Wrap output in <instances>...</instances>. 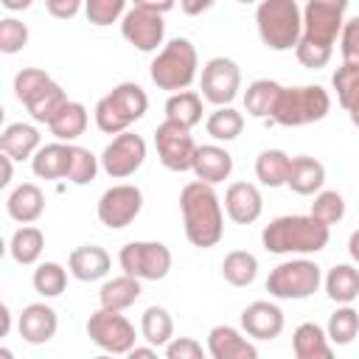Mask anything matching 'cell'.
<instances>
[{"label": "cell", "mask_w": 359, "mask_h": 359, "mask_svg": "<svg viewBox=\"0 0 359 359\" xmlns=\"http://www.w3.org/2000/svg\"><path fill=\"white\" fill-rule=\"evenodd\" d=\"M126 359H160V353L151 348V345H137L126 353Z\"/></svg>", "instance_id": "f907efd6"}, {"label": "cell", "mask_w": 359, "mask_h": 359, "mask_svg": "<svg viewBox=\"0 0 359 359\" xmlns=\"http://www.w3.org/2000/svg\"><path fill=\"white\" fill-rule=\"evenodd\" d=\"M42 250H45V233H42L39 227H34V224H25V227L14 230V236H11V241H8L11 258H14L17 264H22V266L36 264L39 255H42Z\"/></svg>", "instance_id": "e575fe53"}, {"label": "cell", "mask_w": 359, "mask_h": 359, "mask_svg": "<svg viewBox=\"0 0 359 359\" xmlns=\"http://www.w3.org/2000/svg\"><path fill=\"white\" fill-rule=\"evenodd\" d=\"M0 359H14V353H11V348H0Z\"/></svg>", "instance_id": "6f0895ef"}, {"label": "cell", "mask_w": 359, "mask_h": 359, "mask_svg": "<svg viewBox=\"0 0 359 359\" xmlns=\"http://www.w3.org/2000/svg\"><path fill=\"white\" fill-rule=\"evenodd\" d=\"M163 359H208V353L194 337H174L165 345V356Z\"/></svg>", "instance_id": "c3c4849f"}, {"label": "cell", "mask_w": 359, "mask_h": 359, "mask_svg": "<svg viewBox=\"0 0 359 359\" xmlns=\"http://www.w3.org/2000/svg\"><path fill=\"white\" fill-rule=\"evenodd\" d=\"M286 185L300 196H317L325 185V165L311 154H297L292 157Z\"/></svg>", "instance_id": "603a6c76"}, {"label": "cell", "mask_w": 359, "mask_h": 359, "mask_svg": "<svg viewBox=\"0 0 359 359\" xmlns=\"http://www.w3.org/2000/svg\"><path fill=\"white\" fill-rule=\"evenodd\" d=\"M39 149H42V137L34 123L17 121L0 132V151L11 160H34Z\"/></svg>", "instance_id": "7402d4cb"}, {"label": "cell", "mask_w": 359, "mask_h": 359, "mask_svg": "<svg viewBox=\"0 0 359 359\" xmlns=\"http://www.w3.org/2000/svg\"><path fill=\"white\" fill-rule=\"evenodd\" d=\"M283 311L278 303L269 300H255L250 306H244L241 311V328L247 337L252 339H275L283 331Z\"/></svg>", "instance_id": "e0dca14e"}, {"label": "cell", "mask_w": 359, "mask_h": 359, "mask_svg": "<svg viewBox=\"0 0 359 359\" xmlns=\"http://www.w3.org/2000/svg\"><path fill=\"white\" fill-rule=\"evenodd\" d=\"M264 210V196L252 182H233L224 191V213L236 224H252Z\"/></svg>", "instance_id": "ffe728a7"}, {"label": "cell", "mask_w": 359, "mask_h": 359, "mask_svg": "<svg viewBox=\"0 0 359 359\" xmlns=\"http://www.w3.org/2000/svg\"><path fill=\"white\" fill-rule=\"evenodd\" d=\"M205 129H208V135H210L213 140L230 143V140H236V137L241 135V129H244V115H241L238 109H233V107H216V109L208 115Z\"/></svg>", "instance_id": "74e56055"}, {"label": "cell", "mask_w": 359, "mask_h": 359, "mask_svg": "<svg viewBox=\"0 0 359 359\" xmlns=\"http://www.w3.org/2000/svg\"><path fill=\"white\" fill-rule=\"evenodd\" d=\"M210 6H213L210 0H205V3H188V0H185V3H182V11H185V14H202V11H208Z\"/></svg>", "instance_id": "816d5d0a"}, {"label": "cell", "mask_w": 359, "mask_h": 359, "mask_svg": "<svg viewBox=\"0 0 359 359\" xmlns=\"http://www.w3.org/2000/svg\"><path fill=\"white\" fill-rule=\"evenodd\" d=\"M258 275V258L247 250H230L222 261V278L230 286H250Z\"/></svg>", "instance_id": "8d00e7d4"}, {"label": "cell", "mask_w": 359, "mask_h": 359, "mask_svg": "<svg viewBox=\"0 0 359 359\" xmlns=\"http://www.w3.org/2000/svg\"><path fill=\"white\" fill-rule=\"evenodd\" d=\"M0 314H3V334H8V328H11V311H8L6 303L0 306Z\"/></svg>", "instance_id": "9f6ffc18"}, {"label": "cell", "mask_w": 359, "mask_h": 359, "mask_svg": "<svg viewBox=\"0 0 359 359\" xmlns=\"http://www.w3.org/2000/svg\"><path fill=\"white\" fill-rule=\"evenodd\" d=\"M3 6H6V8H11V11H17V8H28V6H31V0H3Z\"/></svg>", "instance_id": "11a10c76"}, {"label": "cell", "mask_w": 359, "mask_h": 359, "mask_svg": "<svg viewBox=\"0 0 359 359\" xmlns=\"http://www.w3.org/2000/svg\"><path fill=\"white\" fill-rule=\"evenodd\" d=\"M101 168L112 177V180H126L132 177L143 160H146V140L135 132H123V135H115L104 151H101Z\"/></svg>", "instance_id": "9a60e30c"}, {"label": "cell", "mask_w": 359, "mask_h": 359, "mask_svg": "<svg viewBox=\"0 0 359 359\" xmlns=\"http://www.w3.org/2000/svg\"><path fill=\"white\" fill-rule=\"evenodd\" d=\"M6 210L14 222H20L22 227L25 224H34L42 213H45V194L39 191V185L34 182H20L8 199H6Z\"/></svg>", "instance_id": "cb8c5ba5"}, {"label": "cell", "mask_w": 359, "mask_h": 359, "mask_svg": "<svg viewBox=\"0 0 359 359\" xmlns=\"http://www.w3.org/2000/svg\"><path fill=\"white\" fill-rule=\"evenodd\" d=\"M140 280L132 278V275H118V278H109L104 280V286L98 289V303L101 309L107 311H123L129 309L137 297H140Z\"/></svg>", "instance_id": "83f0119b"}, {"label": "cell", "mask_w": 359, "mask_h": 359, "mask_svg": "<svg viewBox=\"0 0 359 359\" xmlns=\"http://www.w3.org/2000/svg\"><path fill=\"white\" fill-rule=\"evenodd\" d=\"M309 216H314V219L323 222L325 227L342 222V216H345V199H342V194H339V191H325V188H323V191L314 196V202H311V213H309Z\"/></svg>", "instance_id": "60d3db41"}, {"label": "cell", "mask_w": 359, "mask_h": 359, "mask_svg": "<svg viewBox=\"0 0 359 359\" xmlns=\"http://www.w3.org/2000/svg\"><path fill=\"white\" fill-rule=\"evenodd\" d=\"M292 351H294V359H334L331 339L325 328H320L317 323H300L294 328Z\"/></svg>", "instance_id": "484cf974"}, {"label": "cell", "mask_w": 359, "mask_h": 359, "mask_svg": "<svg viewBox=\"0 0 359 359\" xmlns=\"http://www.w3.org/2000/svg\"><path fill=\"white\" fill-rule=\"evenodd\" d=\"M70 154H73V143H45L34 160L31 168L39 180H67L70 171Z\"/></svg>", "instance_id": "d4e9b609"}, {"label": "cell", "mask_w": 359, "mask_h": 359, "mask_svg": "<svg viewBox=\"0 0 359 359\" xmlns=\"http://www.w3.org/2000/svg\"><path fill=\"white\" fill-rule=\"evenodd\" d=\"M348 252H351V258L359 264V227L348 236Z\"/></svg>", "instance_id": "f5cc1de1"}, {"label": "cell", "mask_w": 359, "mask_h": 359, "mask_svg": "<svg viewBox=\"0 0 359 359\" xmlns=\"http://www.w3.org/2000/svg\"><path fill=\"white\" fill-rule=\"evenodd\" d=\"M255 25L269 50H292L303 36V8L294 0H264L255 8Z\"/></svg>", "instance_id": "5b68a950"}, {"label": "cell", "mask_w": 359, "mask_h": 359, "mask_svg": "<svg viewBox=\"0 0 359 359\" xmlns=\"http://www.w3.org/2000/svg\"><path fill=\"white\" fill-rule=\"evenodd\" d=\"M45 8L56 17V20H70L81 11V3L79 0H45Z\"/></svg>", "instance_id": "681fc988"}, {"label": "cell", "mask_w": 359, "mask_h": 359, "mask_svg": "<svg viewBox=\"0 0 359 359\" xmlns=\"http://www.w3.org/2000/svg\"><path fill=\"white\" fill-rule=\"evenodd\" d=\"M194 177L205 185H219L233 174V154L224 146L216 143H205L196 149L194 154V165H191Z\"/></svg>", "instance_id": "ac0fdd59"}, {"label": "cell", "mask_w": 359, "mask_h": 359, "mask_svg": "<svg viewBox=\"0 0 359 359\" xmlns=\"http://www.w3.org/2000/svg\"><path fill=\"white\" fill-rule=\"evenodd\" d=\"M95 359H115L112 353H101V356H95Z\"/></svg>", "instance_id": "680465c9"}, {"label": "cell", "mask_w": 359, "mask_h": 359, "mask_svg": "<svg viewBox=\"0 0 359 359\" xmlns=\"http://www.w3.org/2000/svg\"><path fill=\"white\" fill-rule=\"evenodd\" d=\"M345 0H309L303 6V36L306 42L334 48L345 25Z\"/></svg>", "instance_id": "30bf717a"}, {"label": "cell", "mask_w": 359, "mask_h": 359, "mask_svg": "<svg viewBox=\"0 0 359 359\" xmlns=\"http://www.w3.org/2000/svg\"><path fill=\"white\" fill-rule=\"evenodd\" d=\"M294 56H297V62H300L303 67L320 70V67H325V65L331 62L334 48H325V45H314V42L300 39V42H297V48H294Z\"/></svg>", "instance_id": "7dc6e473"}, {"label": "cell", "mask_w": 359, "mask_h": 359, "mask_svg": "<svg viewBox=\"0 0 359 359\" xmlns=\"http://www.w3.org/2000/svg\"><path fill=\"white\" fill-rule=\"evenodd\" d=\"M28 45V25L20 22L17 17H3L0 20V50L3 53H17Z\"/></svg>", "instance_id": "f6af8a7d"}, {"label": "cell", "mask_w": 359, "mask_h": 359, "mask_svg": "<svg viewBox=\"0 0 359 359\" xmlns=\"http://www.w3.org/2000/svg\"><path fill=\"white\" fill-rule=\"evenodd\" d=\"M331 84H334V90H337L339 107L348 112L351 123L359 129V70L339 65V67L334 70V76H331Z\"/></svg>", "instance_id": "1f68e13d"}, {"label": "cell", "mask_w": 359, "mask_h": 359, "mask_svg": "<svg viewBox=\"0 0 359 359\" xmlns=\"http://www.w3.org/2000/svg\"><path fill=\"white\" fill-rule=\"evenodd\" d=\"M202 95L194 93V90H182V93H174L168 95L165 101V121H174L185 129H194L199 121H202Z\"/></svg>", "instance_id": "d6a6232c"}, {"label": "cell", "mask_w": 359, "mask_h": 359, "mask_svg": "<svg viewBox=\"0 0 359 359\" xmlns=\"http://www.w3.org/2000/svg\"><path fill=\"white\" fill-rule=\"evenodd\" d=\"M70 98H67V93L62 90V84H56V81H50L45 90H39L28 104H25V109H28V115L36 121V123H50L53 118H56V112L67 104Z\"/></svg>", "instance_id": "d590c367"}, {"label": "cell", "mask_w": 359, "mask_h": 359, "mask_svg": "<svg viewBox=\"0 0 359 359\" xmlns=\"http://www.w3.org/2000/svg\"><path fill=\"white\" fill-rule=\"evenodd\" d=\"M126 11H129V6H126L123 0H87V6H84L87 20H90L93 25H98V28L123 20Z\"/></svg>", "instance_id": "ee69618b"}, {"label": "cell", "mask_w": 359, "mask_h": 359, "mask_svg": "<svg viewBox=\"0 0 359 359\" xmlns=\"http://www.w3.org/2000/svg\"><path fill=\"white\" fill-rule=\"evenodd\" d=\"M289 168H292V157L283 149H264L255 157V177L261 185L266 188H280L289 180Z\"/></svg>", "instance_id": "4dcf8cb0"}, {"label": "cell", "mask_w": 359, "mask_h": 359, "mask_svg": "<svg viewBox=\"0 0 359 359\" xmlns=\"http://www.w3.org/2000/svg\"><path fill=\"white\" fill-rule=\"evenodd\" d=\"M196 67H199V56H196L194 42L188 36H174L151 59L149 76L160 90L174 95V93H182L194 84Z\"/></svg>", "instance_id": "3957f363"}, {"label": "cell", "mask_w": 359, "mask_h": 359, "mask_svg": "<svg viewBox=\"0 0 359 359\" xmlns=\"http://www.w3.org/2000/svg\"><path fill=\"white\" fill-rule=\"evenodd\" d=\"M174 8L171 0L154 3V0H135L129 11L121 20V34L129 45H135L140 53H154L163 45L165 36V22L163 14Z\"/></svg>", "instance_id": "52a82bcc"}, {"label": "cell", "mask_w": 359, "mask_h": 359, "mask_svg": "<svg viewBox=\"0 0 359 359\" xmlns=\"http://www.w3.org/2000/svg\"><path fill=\"white\" fill-rule=\"evenodd\" d=\"M199 87H202V98L210 101L213 107H230V101L241 90V70H238V65L233 59L213 56L202 67Z\"/></svg>", "instance_id": "5bb4252c"}, {"label": "cell", "mask_w": 359, "mask_h": 359, "mask_svg": "<svg viewBox=\"0 0 359 359\" xmlns=\"http://www.w3.org/2000/svg\"><path fill=\"white\" fill-rule=\"evenodd\" d=\"M325 334L331 345H351L359 334V311L353 306H337V311L328 317Z\"/></svg>", "instance_id": "f35d334b"}, {"label": "cell", "mask_w": 359, "mask_h": 359, "mask_svg": "<svg viewBox=\"0 0 359 359\" xmlns=\"http://www.w3.org/2000/svg\"><path fill=\"white\" fill-rule=\"evenodd\" d=\"M180 213H182L185 238L194 247L210 250L222 241V236H224V210H222V199L213 191V185H205L199 180L188 182L180 191Z\"/></svg>", "instance_id": "6da1fadb"}, {"label": "cell", "mask_w": 359, "mask_h": 359, "mask_svg": "<svg viewBox=\"0 0 359 359\" xmlns=\"http://www.w3.org/2000/svg\"><path fill=\"white\" fill-rule=\"evenodd\" d=\"M154 149H157V157L160 163L168 168V171H191L194 165V154H196V143H194V135L191 129L174 123V121H163L157 129H154Z\"/></svg>", "instance_id": "7c38bea8"}, {"label": "cell", "mask_w": 359, "mask_h": 359, "mask_svg": "<svg viewBox=\"0 0 359 359\" xmlns=\"http://www.w3.org/2000/svg\"><path fill=\"white\" fill-rule=\"evenodd\" d=\"M339 53H342V65L359 70V17L345 20L342 34H339Z\"/></svg>", "instance_id": "bcb514c9"}, {"label": "cell", "mask_w": 359, "mask_h": 359, "mask_svg": "<svg viewBox=\"0 0 359 359\" xmlns=\"http://www.w3.org/2000/svg\"><path fill=\"white\" fill-rule=\"evenodd\" d=\"M87 337L104 353H112V356H121V353H129L132 348H137L135 345V325L121 311H107V309L93 311L87 320Z\"/></svg>", "instance_id": "8fae6325"}, {"label": "cell", "mask_w": 359, "mask_h": 359, "mask_svg": "<svg viewBox=\"0 0 359 359\" xmlns=\"http://www.w3.org/2000/svg\"><path fill=\"white\" fill-rule=\"evenodd\" d=\"M140 210H143V191L132 182H118V185L107 188L95 208L98 222L109 230H121V227L132 224Z\"/></svg>", "instance_id": "4fadbf2b"}, {"label": "cell", "mask_w": 359, "mask_h": 359, "mask_svg": "<svg viewBox=\"0 0 359 359\" xmlns=\"http://www.w3.org/2000/svg\"><path fill=\"white\" fill-rule=\"evenodd\" d=\"M34 292L42 294V297H59L65 289H67V269L56 261H42L36 269H34Z\"/></svg>", "instance_id": "ab89813d"}, {"label": "cell", "mask_w": 359, "mask_h": 359, "mask_svg": "<svg viewBox=\"0 0 359 359\" xmlns=\"http://www.w3.org/2000/svg\"><path fill=\"white\" fill-rule=\"evenodd\" d=\"M331 227L314 216H278L261 230V244L275 255H311L328 247Z\"/></svg>", "instance_id": "7a4b0ae2"}, {"label": "cell", "mask_w": 359, "mask_h": 359, "mask_svg": "<svg viewBox=\"0 0 359 359\" xmlns=\"http://www.w3.org/2000/svg\"><path fill=\"white\" fill-rule=\"evenodd\" d=\"M140 334L151 348H165L174 339V320L168 309L163 306H149L140 314Z\"/></svg>", "instance_id": "836d02e7"}, {"label": "cell", "mask_w": 359, "mask_h": 359, "mask_svg": "<svg viewBox=\"0 0 359 359\" xmlns=\"http://www.w3.org/2000/svg\"><path fill=\"white\" fill-rule=\"evenodd\" d=\"M53 79L45 73V70H39V67H22L17 76H14V95H17V101L25 107L39 90H45L48 84H50Z\"/></svg>", "instance_id": "7bdbcfd3"}, {"label": "cell", "mask_w": 359, "mask_h": 359, "mask_svg": "<svg viewBox=\"0 0 359 359\" xmlns=\"http://www.w3.org/2000/svg\"><path fill=\"white\" fill-rule=\"evenodd\" d=\"M98 165H101V160H98L90 149H84V146H76V143H73L67 180H70L73 185H87V182H93V180H95Z\"/></svg>", "instance_id": "b9f144b4"}, {"label": "cell", "mask_w": 359, "mask_h": 359, "mask_svg": "<svg viewBox=\"0 0 359 359\" xmlns=\"http://www.w3.org/2000/svg\"><path fill=\"white\" fill-rule=\"evenodd\" d=\"M56 328H59V317H56V309L48 306V303H28L20 311L17 331H20V337L28 345H45V342H50L56 337Z\"/></svg>", "instance_id": "2e32d148"}, {"label": "cell", "mask_w": 359, "mask_h": 359, "mask_svg": "<svg viewBox=\"0 0 359 359\" xmlns=\"http://www.w3.org/2000/svg\"><path fill=\"white\" fill-rule=\"evenodd\" d=\"M210 359H258V348L233 325H213L208 331Z\"/></svg>", "instance_id": "d6986e66"}, {"label": "cell", "mask_w": 359, "mask_h": 359, "mask_svg": "<svg viewBox=\"0 0 359 359\" xmlns=\"http://www.w3.org/2000/svg\"><path fill=\"white\" fill-rule=\"evenodd\" d=\"M118 264L123 275L137 280H163L171 272L174 255L163 241H129L121 247Z\"/></svg>", "instance_id": "9c48e42d"}, {"label": "cell", "mask_w": 359, "mask_h": 359, "mask_svg": "<svg viewBox=\"0 0 359 359\" xmlns=\"http://www.w3.org/2000/svg\"><path fill=\"white\" fill-rule=\"evenodd\" d=\"M112 269V258L104 247L98 244H81L70 252L67 258V272L76 278V280H84V283H93V280H101L107 278V272Z\"/></svg>", "instance_id": "44dd1931"}, {"label": "cell", "mask_w": 359, "mask_h": 359, "mask_svg": "<svg viewBox=\"0 0 359 359\" xmlns=\"http://www.w3.org/2000/svg\"><path fill=\"white\" fill-rule=\"evenodd\" d=\"M323 286L337 306H351L359 297V269L353 264H334L325 272Z\"/></svg>", "instance_id": "4316f807"}, {"label": "cell", "mask_w": 359, "mask_h": 359, "mask_svg": "<svg viewBox=\"0 0 359 359\" xmlns=\"http://www.w3.org/2000/svg\"><path fill=\"white\" fill-rule=\"evenodd\" d=\"M323 283V269L309 258H292L278 264L266 278V292L278 300H306Z\"/></svg>", "instance_id": "ba28073f"}, {"label": "cell", "mask_w": 359, "mask_h": 359, "mask_svg": "<svg viewBox=\"0 0 359 359\" xmlns=\"http://www.w3.org/2000/svg\"><path fill=\"white\" fill-rule=\"evenodd\" d=\"M146 109H149L146 90L135 81H121L107 95L98 98L93 115H95V126L104 135H123L135 121L146 115Z\"/></svg>", "instance_id": "277c9868"}, {"label": "cell", "mask_w": 359, "mask_h": 359, "mask_svg": "<svg viewBox=\"0 0 359 359\" xmlns=\"http://www.w3.org/2000/svg\"><path fill=\"white\" fill-rule=\"evenodd\" d=\"M87 123H90L87 107L79 104V101H67V104L56 112V118L48 123V129H50V135H53L59 143H73L76 137L84 135Z\"/></svg>", "instance_id": "f1b7e54d"}, {"label": "cell", "mask_w": 359, "mask_h": 359, "mask_svg": "<svg viewBox=\"0 0 359 359\" xmlns=\"http://www.w3.org/2000/svg\"><path fill=\"white\" fill-rule=\"evenodd\" d=\"M280 90H283V84H278L272 79H255L244 90V109L252 118H269L272 121V112H275Z\"/></svg>", "instance_id": "f546056e"}, {"label": "cell", "mask_w": 359, "mask_h": 359, "mask_svg": "<svg viewBox=\"0 0 359 359\" xmlns=\"http://www.w3.org/2000/svg\"><path fill=\"white\" fill-rule=\"evenodd\" d=\"M331 112V95L320 84L283 87L272 112V121L280 126H309L323 121Z\"/></svg>", "instance_id": "8992f818"}, {"label": "cell", "mask_w": 359, "mask_h": 359, "mask_svg": "<svg viewBox=\"0 0 359 359\" xmlns=\"http://www.w3.org/2000/svg\"><path fill=\"white\" fill-rule=\"evenodd\" d=\"M0 165H3V177H0V188H6L11 182V157H0Z\"/></svg>", "instance_id": "db71d44e"}]
</instances>
